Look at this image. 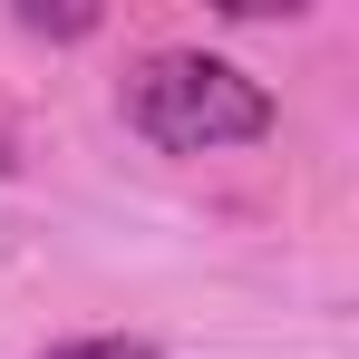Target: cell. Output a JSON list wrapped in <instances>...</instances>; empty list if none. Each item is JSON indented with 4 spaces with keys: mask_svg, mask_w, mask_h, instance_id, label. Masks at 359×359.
I'll list each match as a JSON object with an SVG mask.
<instances>
[{
    "mask_svg": "<svg viewBox=\"0 0 359 359\" xmlns=\"http://www.w3.org/2000/svg\"><path fill=\"white\" fill-rule=\"evenodd\" d=\"M126 136H146L156 156H233V146H262L282 107L272 88L243 59H214V49H146L117 88Z\"/></svg>",
    "mask_w": 359,
    "mask_h": 359,
    "instance_id": "6da1fadb",
    "label": "cell"
},
{
    "mask_svg": "<svg viewBox=\"0 0 359 359\" xmlns=\"http://www.w3.org/2000/svg\"><path fill=\"white\" fill-rule=\"evenodd\" d=\"M39 359H156V340H126V330H97V340H59Z\"/></svg>",
    "mask_w": 359,
    "mask_h": 359,
    "instance_id": "7a4b0ae2",
    "label": "cell"
},
{
    "mask_svg": "<svg viewBox=\"0 0 359 359\" xmlns=\"http://www.w3.org/2000/svg\"><path fill=\"white\" fill-rule=\"evenodd\" d=\"M20 29H39V39H88L97 10H20Z\"/></svg>",
    "mask_w": 359,
    "mask_h": 359,
    "instance_id": "3957f363",
    "label": "cell"
}]
</instances>
